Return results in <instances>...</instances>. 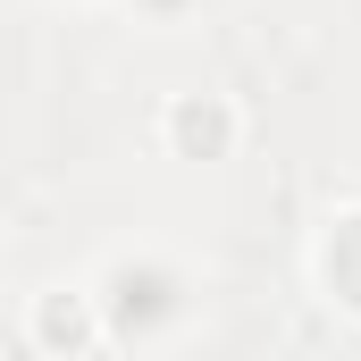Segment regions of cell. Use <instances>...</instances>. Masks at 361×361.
I'll list each match as a JSON object with an SVG mask.
<instances>
[{"instance_id":"3957f363","label":"cell","mask_w":361,"mask_h":361,"mask_svg":"<svg viewBox=\"0 0 361 361\" xmlns=\"http://www.w3.org/2000/svg\"><path fill=\"white\" fill-rule=\"evenodd\" d=\"M160 143L177 152V160H227L235 143H244V109L227 101V92H169V109H160Z\"/></svg>"},{"instance_id":"6da1fadb","label":"cell","mask_w":361,"mask_h":361,"mask_svg":"<svg viewBox=\"0 0 361 361\" xmlns=\"http://www.w3.org/2000/svg\"><path fill=\"white\" fill-rule=\"evenodd\" d=\"M101 311H109V336L118 345H152L185 319V277L160 261V252H118L109 269L92 277Z\"/></svg>"},{"instance_id":"7a4b0ae2","label":"cell","mask_w":361,"mask_h":361,"mask_svg":"<svg viewBox=\"0 0 361 361\" xmlns=\"http://www.w3.org/2000/svg\"><path fill=\"white\" fill-rule=\"evenodd\" d=\"M25 345L34 353H109L118 336H109V311H101V294L92 286H51V294H34V311H25Z\"/></svg>"},{"instance_id":"277c9868","label":"cell","mask_w":361,"mask_h":361,"mask_svg":"<svg viewBox=\"0 0 361 361\" xmlns=\"http://www.w3.org/2000/svg\"><path fill=\"white\" fill-rule=\"evenodd\" d=\"M311 277H319L328 311L361 319V202L328 219V235H319V252H311Z\"/></svg>"},{"instance_id":"5b68a950","label":"cell","mask_w":361,"mask_h":361,"mask_svg":"<svg viewBox=\"0 0 361 361\" xmlns=\"http://www.w3.org/2000/svg\"><path fill=\"white\" fill-rule=\"evenodd\" d=\"M126 8H135V17H152V25H177L193 0H126Z\"/></svg>"}]
</instances>
